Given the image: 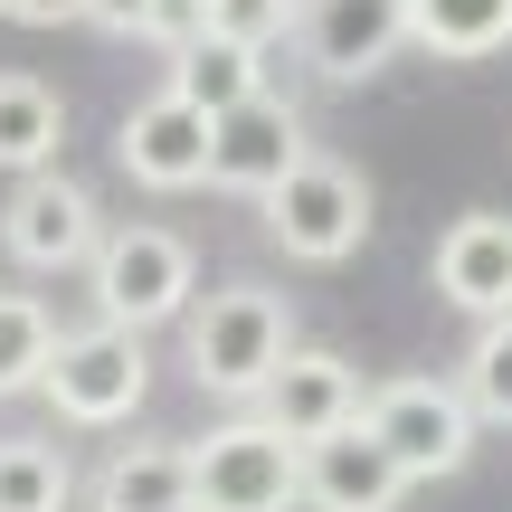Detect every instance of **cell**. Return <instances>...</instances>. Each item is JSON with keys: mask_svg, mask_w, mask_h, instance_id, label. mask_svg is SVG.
Masks as SVG:
<instances>
[{"mask_svg": "<svg viewBox=\"0 0 512 512\" xmlns=\"http://www.w3.org/2000/svg\"><path fill=\"white\" fill-rule=\"evenodd\" d=\"M181 351H190V380L228 408H256L266 380L294 361V304L275 285H209L181 323Z\"/></svg>", "mask_w": 512, "mask_h": 512, "instance_id": "obj_1", "label": "cell"}, {"mask_svg": "<svg viewBox=\"0 0 512 512\" xmlns=\"http://www.w3.org/2000/svg\"><path fill=\"white\" fill-rule=\"evenodd\" d=\"M408 475L380 456V437L342 427V437L304 446V512H399Z\"/></svg>", "mask_w": 512, "mask_h": 512, "instance_id": "obj_13", "label": "cell"}, {"mask_svg": "<svg viewBox=\"0 0 512 512\" xmlns=\"http://www.w3.org/2000/svg\"><path fill=\"white\" fill-rule=\"evenodd\" d=\"M114 162L133 171L143 190H200L209 181V114L190 105V95H143V105L124 114V133H114Z\"/></svg>", "mask_w": 512, "mask_h": 512, "instance_id": "obj_11", "label": "cell"}, {"mask_svg": "<svg viewBox=\"0 0 512 512\" xmlns=\"http://www.w3.org/2000/svg\"><path fill=\"white\" fill-rule=\"evenodd\" d=\"M76 503V465L48 437H0V512H67Z\"/></svg>", "mask_w": 512, "mask_h": 512, "instance_id": "obj_19", "label": "cell"}, {"mask_svg": "<svg viewBox=\"0 0 512 512\" xmlns=\"http://www.w3.org/2000/svg\"><path fill=\"white\" fill-rule=\"evenodd\" d=\"M86 19H95V29H124V38H143L152 0H86Z\"/></svg>", "mask_w": 512, "mask_h": 512, "instance_id": "obj_23", "label": "cell"}, {"mask_svg": "<svg viewBox=\"0 0 512 512\" xmlns=\"http://www.w3.org/2000/svg\"><path fill=\"white\" fill-rule=\"evenodd\" d=\"M294 19H304V0H209V38H228L247 57H266Z\"/></svg>", "mask_w": 512, "mask_h": 512, "instance_id": "obj_21", "label": "cell"}, {"mask_svg": "<svg viewBox=\"0 0 512 512\" xmlns=\"http://www.w3.org/2000/svg\"><path fill=\"white\" fill-rule=\"evenodd\" d=\"M57 143H67V105H57V86L0 67V171H10V181H38V171H57Z\"/></svg>", "mask_w": 512, "mask_h": 512, "instance_id": "obj_15", "label": "cell"}, {"mask_svg": "<svg viewBox=\"0 0 512 512\" xmlns=\"http://www.w3.org/2000/svg\"><path fill=\"white\" fill-rule=\"evenodd\" d=\"M0 19H19V29H67V19H86V0H0Z\"/></svg>", "mask_w": 512, "mask_h": 512, "instance_id": "obj_22", "label": "cell"}, {"mask_svg": "<svg viewBox=\"0 0 512 512\" xmlns=\"http://www.w3.org/2000/svg\"><path fill=\"white\" fill-rule=\"evenodd\" d=\"M304 162H313V143H304V114H294L285 95H256V105H238V114L209 124V181H219V190L266 200V190H285Z\"/></svg>", "mask_w": 512, "mask_h": 512, "instance_id": "obj_9", "label": "cell"}, {"mask_svg": "<svg viewBox=\"0 0 512 512\" xmlns=\"http://www.w3.org/2000/svg\"><path fill=\"white\" fill-rule=\"evenodd\" d=\"M38 399H48L67 427H124L133 408L152 399V351H143V332H114V323L57 332V361H48V380H38Z\"/></svg>", "mask_w": 512, "mask_h": 512, "instance_id": "obj_4", "label": "cell"}, {"mask_svg": "<svg viewBox=\"0 0 512 512\" xmlns=\"http://www.w3.org/2000/svg\"><path fill=\"white\" fill-rule=\"evenodd\" d=\"M171 95H190V105L219 124V114H238V105H256V95H275V86H266V57L228 48V38H200V48L171 57Z\"/></svg>", "mask_w": 512, "mask_h": 512, "instance_id": "obj_16", "label": "cell"}, {"mask_svg": "<svg viewBox=\"0 0 512 512\" xmlns=\"http://www.w3.org/2000/svg\"><path fill=\"white\" fill-rule=\"evenodd\" d=\"M408 48L494 57V48H512V0H408Z\"/></svg>", "mask_w": 512, "mask_h": 512, "instance_id": "obj_17", "label": "cell"}, {"mask_svg": "<svg viewBox=\"0 0 512 512\" xmlns=\"http://www.w3.org/2000/svg\"><path fill=\"white\" fill-rule=\"evenodd\" d=\"M190 484H200V512H294L304 503V456L266 418L238 408L190 446Z\"/></svg>", "mask_w": 512, "mask_h": 512, "instance_id": "obj_6", "label": "cell"}, {"mask_svg": "<svg viewBox=\"0 0 512 512\" xmlns=\"http://www.w3.org/2000/svg\"><path fill=\"white\" fill-rule=\"evenodd\" d=\"M105 247V209H95L86 181L67 171H38V181H10V209H0V256L29 275H67V266H95Z\"/></svg>", "mask_w": 512, "mask_h": 512, "instance_id": "obj_7", "label": "cell"}, {"mask_svg": "<svg viewBox=\"0 0 512 512\" xmlns=\"http://www.w3.org/2000/svg\"><path fill=\"white\" fill-rule=\"evenodd\" d=\"M475 408H465L456 380H380L361 399V437H380V456L399 465L408 484H437V475H465V456H475Z\"/></svg>", "mask_w": 512, "mask_h": 512, "instance_id": "obj_3", "label": "cell"}, {"mask_svg": "<svg viewBox=\"0 0 512 512\" xmlns=\"http://www.w3.org/2000/svg\"><path fill=\"white\" fill-rule=\"evenodd\" d=\"M247 418H266L275 437L304 456V446H323V437H342V427H361V380H351L342 351H304V342H294V361L266 380V399H256Z\"/></svg>", "mask_w": 512, "mask_h": 512, "instance_id": "obj_10", "label": "cell"}, {"mask_svg": "<svg viewBox=\"0 0 512 512\" xmlns=\"http://www.w3.org/2000/svg\"><path fill=\"white\" fill-rule=\"evenodd\" d=\"M266 238L294 256V266H342L351 247L370 238V219H380V209H370V181L351 162H332V152H313L304 171H294L285 190H266Z\"/></svg>", "mask_w": 512, "mask_h": 512, "instance_id": "obj_5", "label": "cell"}, {"mask_svg": "<svg viewBox=\"0 0 512 512\" xmlns=\"http://www.w3.org/2000/svg\"><path fill=\"white\" fill-rule=\"evenodd\" d=\"M57 361V323L48 304H38L29 285H0V399H19V389H38Z\"/></svg>", "mask_w": 512, "mask_h": 512, "instance_id": "obj_18", "label": "cell"}, {"mask_svg": "<svg viewBox=\"0 0 512 512\" xmlns=\"http://www.w3.org/2000/svg\"><path fill=\"white\" fill-rule=\"evenodd\" d=\"M294 48H304V67L323 86H361L408 48V0H304Z\"/></svg>", "mask_w": 512, "mask_h": 512, "instance_id": "obj_8", "label": "cell"}, {"mask_svg": "<svg viewBox=\"0 0 512 512\" xmlns=\"http://www.w3.org/2000/svg\"><path fill=\"white\" fill-rule=\"evenodd\" d=\"M86 503H95V512H200L190 446H171V437H133V446H114V456L95 465Z\"/></svg>", "mask_w": 512, "mask_h": 512, "instance_id": "obj_14", "label": "cell"}, {"mask_svg": "<svg viewBox=\"0 0 512 512\" xmlns=\"http://www.w3.org/2000/svg\"><path fill=\"white\" fill-rule=\"evenodd\" d=\"M465 408L475 418H494V427H512V323H484L475 332V351H465Z\"/></svg>", "mask_w": 512, "mask_h": 512, "instance_id": "obj_20", "label": "cell"}, {"mask_svg": "<svg viewBox=\"0 0 512 512\" xmlns=\"http://www.w3.org/2000/svg\"><path fill=\"white\" fill-rule=\"evenodd\" d=\"M437 294L465 313V323H512V219L503 209H465L437 238Z\"/></svg>", "mask_w": 512, "mask_h": 512, "instance_id": "obj_12", "label": "cell"}, {"mask_svg": "<svg viewBox=\"0 0 512 512\" xmlns=\"http://www.w3.org/2000/svg\"><path fill=\"white\" fill-rule=\"evenodd\" d=\"M86 304H95V323H114V332L190 323V304H200V256H190L181 228L124 219V228H105V247H95V266H86Z\"/></svg>", "mask_w": 512, "mask_h": 512, "instance_id": "obj_2", "label": "cell"}]
</instances>
